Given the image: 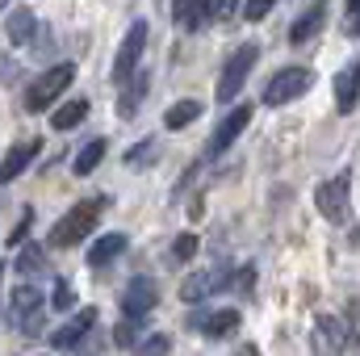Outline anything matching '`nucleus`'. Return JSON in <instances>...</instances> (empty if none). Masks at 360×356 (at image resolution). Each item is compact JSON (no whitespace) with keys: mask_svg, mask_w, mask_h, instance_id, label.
<instances>
[{"mask_svg":"<svg viewBox=\"0 0 360 356\" xmlns=\"http://www.w3.org/2000/svg\"><path fill=\"white\" fill-rule=\"evenodd\" d=\"M34 34H38V21H34L30 8H13V13L4 17V38H8L13 46H25Z\"/></svg>","mask_w":360,"mask_h":356,"instance_id":"a211bd4d","label":"nucleus"},{"mask_svg":"<svg viewBox=\"0 0 360 356\" xmlns=\"http://www.w3.org/2000/svg\"><path fill=\"white\" fill-rule=\"evenodd\" d=\"M310 84H314L310 68H281V72L269 80V89H264V105H269V109H281V105H289V101L306 96Z\"/></svg>","mask_w":360,"mask_h":356,"instance_id":"423d86ee","label":"nucleus"},{"mask_svg":"<svg viewBox=\"0 0 360 356\" xmlns=\"http://www.w3.org/2000/svg\"><path fill=\"white\" fill-rule=\"evenodd\" d=\"M122 252H126V235H117V231H113V235H101V239L89 248V265L105 268V265H113Z\"/></svg>","mask_w":360,"mask_h":356,"instance_id":"6ab92c4d","label":"nucleus"},{"mask_svg":"<svg viewBox=\"0 0 360 356\" xmlns=\"http://www.w3.org/2000/svg\"><path fill=\"white\" fill-rule=\"evenodd\" d=\"M105 151H109V143H105V139H92L89 147L72 160V172H76V177H89V172H96V168H101V160H105Z\"/></svg>","mask_w":360,"mask_h":356,"instance_id":"4be33fe9","label":"nucleus"},{"mask_svg":"<svg viewBox=\"0 0 360 356\" xmlns=\"http://www.w3.org/2000/svg\"><path fill=\"white\" fill-rule=\"evenodd\" d=\"M193 331L205 336V340H231L239 331V310H214V314H201L193 319Z\"/></svg>","mask_w":360,"mask_h":356,"instance_id":"4468645a","label":"nucleus"},{"mask_svg":"<svg viewBox=\"0 0 360 356\" xmlns=\"http://www.w3.org/2000/svg\"><path fill=\"white\" fill-rule=\"evenodd\" d=\"M139 348H143V352H168V348H172V340H168V336H151V340H143Z\"/></svg>","mask_w":360,"mask_h":356,"instance_id":"473e14b6","label":"nucleus"},{"mask_svg":"<svg viewBox=\"0 0 360 356\" xmlns=\"http://www.w3.org/2000/svg\"><path fill=\"white\" fill-rule=\"evenodd\" d=\"M272 4H276V0H243V17H248V21H264Z\"/></svg>","mask_w":360,"mask_h":356,"instance_id":"7c9ffc66","label":"nucleus"},{"mask_svg":"<svg viewBox=\"0 0 360 356\" xmlns=\"http://www.w3.org/2000/svg\"><path fill=\"white\" fill-rule=\"evenodd\" d=\"M160 160V143L155 139H143V143H134L130 151H126V168H147V164H155Z\"/></svg>","mask_w":360,"mask_h":356,"instance_id":"b1692460","label":"nucleus"},{"mask_svg":"<svg viewBox=\"0 0 360 356\" xmlns=\"http://www.w3.org/2000/svg\"><path fill=\"white\" fill-rule=\"evenodd\" d=\"M72 80H76V68H72V63H55V68H46V72L30 84V92H25V109L42 113L46 105H55V101L63 96V89H72Z\"/></svg>","mask_w":360,"mask_h":356,"instance_id":"20e7f679","label":"nucleus"},{"mask_svg":"<svg viewBox=\"0 0 360 356\" xmlns=\"http://www.w3.org/2000/svg\"><path fill=\"white\" fill-rule=\"evenodd\" d=\"M30 227H34V210L25 205V210H21V222H17V227L8 231V248H17V243H25V235H30Z\"/></svg>","mask_w":360,"mask_h":356,"instance_id":"bb28decb","label":"nucleus"},{"mask_svg":"<svg viewBox=\"0 0 360 356\" xmlns=\"http://www.w3.org/2000/svg\"><path fill=\"white\" fill-rule=\"evenodd\" d=\"M113 344H117V348H134V344H139V336H134V319H126V323L113 327Z\"/></svg>","mask_w":360,"mask_h":356,"instance_id":"c756f323","label":"nucleus"},{"mask_svg":"<svg viewBox=\"0 0 360 356\" xmlns=\"http://www.w3.org/2000/svg\"><path fill=\"white\" fill-rule=\"evenodd\" d=\"M356 105H360V63H348L335 76V109L340 113H352Z\"/></svg>","mask_w":360,"mask_h":356,"instance_id":"dca6fc26","label":"nucleus"},{"mask_svg":"<svg viewBox=\"0 0 360 356\" xmlns=\"http://www.w3.org/2000/svg\"><path fill=\"white\" fill-rule=\"evenodd\" d=\"M155 302H160V289H155L151 276H134V281L122 289V314H126V319H147V314L155 310Z\"/></svg>","mask_w":360,"mask_h":356,"instance_id":"1a4fd4ad","label":"nucleus"},{"mask_svg":"<svg viewBox=\"0 0 360 356\" xmlns=\"http://www.w3.org/2000/svg\"><path fill=\"white\" fill-rule=\"evenodd\" d=\"M314 205H319V214H323L327 222L344 227V222H348V210H352V172H340V177L323 180V184L314 189Z\"/></svg>","mask_w":360,"mask_h":356,"instance_id":"f03ea898","label":"nucleus"},{"mask_svg":"<svg viewBox=\"0 0 360 356\" xmlns=\"http://www.w3.org/2000/svg\"><path fill=\"white\" fill-rule=\"evenodd\" d=\"M122 89H126V92H122V101H117V113H122V117H130V113L139 109V101L147 96V89H151V76H147V72H134Z\"/></svg>","mask_w":360,"mask_h":356,"instance_id":"aec40b11","label":"nucleus"},{"mask_svg":"<svg viewBox=\"0 0 360 356\" xmlns=\"http://www.w3.org/2000/svg\"><path fill=\"white\" fill-rule=\"evenodd\" d=\"M0 276H4V268H0Z\"/></svg>","mask_w":360,"mask_h":356,"instance_id":"f704fd0d","label":"nucleus"},{"mask_svg":"<svg viewBox=\"0 0 360 356\" xmlns=\"http://www.w3.org/2000/svg\"><path fill=\"white\" fill-rule=\"evenodd\" d=\"M201 117V101H176L168 113H164V126L168 130H184L188 122H197Z\"/></svg>","mask_w":360,"mask_h":356,"instance_id":"5701e85b","label":"nucleus"},{"mask_svg":"<svg viewBox=\"0 0 360 356\" xmlns=\"http://www.w3.org/2000/svg\"><path fill=\"white\" fill-rule=\"evenodd\" d=\"M210 17H214V0H172V21H176V30H184V34L205 30Z\"/></svg>","mask_w":360,"mask_h":356,"instance_id":"ddd939ff","label":"nucleus"},{"mask_svg":"<svg viewBox=\"0 0 360 356\" xmlns=\"http://www.w3.org/2000/svg\"><path fill=\"white\" fill-rule=\"evenodd\" d=\"M84 117H89V101H84V96H76V101H68V105H59V109H55L51 126H55V130H72V126H80Z\"/></svg>","mask_w":360,"mask_h":356,"instance_id":"412c9836","label":"nucleus"},{"mask_svg":"<svg viewBox=\"0 0 360 356\" xmlns=\"http://www.w3.org/2000/svg\"><path fill=\"white\" fill-rule=\"evenodd\" d=\"M109 205V197H92V201H80V205H72L55 227H51V248H76L80 239H89L92 231H96V222H101V210Z\"/></svg>","mask_w":360,"mask_h":356,"instance_id":"f257e3e1","label":"nucleus"},{"mask_svg":"<svg viewBox=\"0 0 360 356\" xmlns=\"http://www.w3.org/2000/svg\"><path fill=\"white\" fill-rule=\"evenodd\" d=\"M252 285H256V268H252V265L239 268V272H235V289H239V293H248Z\"/></svg>","mask_w":360,"mask_h":356,"instance_id":"2f4dec72","label":"nucleus"},{"mask_svg":"<svg viewBox=\"0 0 360 356\" xmlns=\"http://www.w3.org/2000/svg\"><path fill=\"white\" fill-rule=\"evenodd\" d=\"M92 323H96V306H84V310H80V314H72L59 331H51V348H59V352L76 348V344L92 331Z\"/></svg>","mask_w":360,"mask_h":356,"instance_id":"f8f14e48","label":"nucleus"},{"mask_svg":"<svg viewBox=\"0 0 360 356\" xmlns=\"http://www.w3.org/2000/svg\"><path fill=\"white\" fill-rule=\"evenodd\" d=\"M248 122H252V105H235L222 122H218V130L210 134V143H205V151H210V160L214 155H222V151H231V143L248 130Z\"/></svg>","mask_w":360,"mask_h":356,"instance_id":"6e6552de","label":"nucleus"},{"mask_svg":"<svg viewBox=\"0 0 360 356\" xmlns=\"http://www.w3.org/2000/svg\"><path fill=\"white\" fill-rule=\"evenodd\" d=\"M42 151V143L38 139H25V143H17V147H8V155L0 160V184H8V180H17L30 164H34V155Z\"/></svg>","mask_w":360,"mask_h":356,"instance_id":"2eb2a0df","label":"nucleus"},{"mask_svg":"<svg viewBox=\"0 0 360 356\" xmlns=\"http://www.w3.org/2000/svg\"><path fill=\"white\" fill-rule=\"evenodd\" d=\"M193 256H197V235H193V231H184V235L172 239V265H188Z\"/></svg>","mask_w":360,"mask_h":356,"instance_id":"a878e982","label":"nucleus"},{"mask_svg":"<svg viewBox=\"0 0 360 356\" xmlns=\"http://www.w3.org/2000/svg\"><path fill=\"white\" fill-rule=\"evenodd\" d=\"M8 319L34 340V336H42V319H46V298H42V289H34V285H21V289H13V306H8Z\"/></svg>","mask_w":360,"mask_h":356,"instance_id":"39448f33","label":"nucleus"},{"mask_svg":"<svg viewBox=\"0 0 360 356\" xmlns=\"http://www.w3.org/2000/svg\"><path fill=\"white\" fill-rule=\"evenodd\" d=\"M226 281H231V272H226V268H201V272L184 276V285H180V298H184V302H205L210 293L226 289Z\"/></svg>","mask_w":360,"mask_h":356,"instance_id":"9b49d317","label":"nucleus"},{"mask_svg":"<svg viewBox=\"0 0 360 356\" xmlns=\"http://www.w3.org/2000/svg\"><path fill=\"white\" fill-rule=\"evenodd\" d=\"M17 248H21V243H17ZM13 265L21 268V272H38V268H46V256H42V248H38V243H25V248L17 252V260H13Z\"/></svg>","mask_w":360,"mask_h":356,"instance_id":"393cba45","label":"nucleus"},{"mask_svg":"<svg viewBox=\"0 0 360 356\" xmlns=\"http://www.w3.org/2000/svg\"><path fill=\"white\" fill-rule=\"evenodd\" d=\"M348 327L335 319V314H319L314 319V331H310V344H314V352H327V356H335V352H344L348 348Z\"/></svg>","mask_w":360,"mask_h":356,"instance_id":"9d476101","label":"nucleus"},{"mask_svg":"<svg viewBox=\"0 0 360 356\" xmlns=\"http://www.w3.org/2000/svg\"><path fill=\"white\" fill-rule=\"evenodd\" d=\"M344 34L348 38H360V0H348L344 4Z\"/></svg>","mask_w":360,"mask_h":356,"instance_id":"cd10ccee","label":"nucleus"},{"mask_svg":"<svg viewBox=\"0 0 360 356\" xmlns=\"http://www.w3.org/2000/svg\"><path fill=\"white\" fill-rule=\"evenodd\" d=\"M51 306H55V310H72V306H76V293H72L68 281H55V298H51Z\"/></svg>","mask_w":360,"mask_h":356,"instance_id":"c85d7f7f","label":"nucleus"},{"mask_svg":"<svg viewBox=\"0 0 360 356\" xmlns=\"http://www.w3.org/2000/svg\"><path fill=\"white\" fill-rule=\"evenodd\" d=\"M323 21H327V0H314V4H310V8H306L297 21H293V30H289V42H297V46H302V42H310V38L323 30Z\"/></svg>","mask_w":360,"mask_h":356,"instance_id":"f3484780","label":"nucleus"},{"mask_svg":"<svg viewBox=\"0 0 360 356\" xmlns=\"http://www.w3.org/2000/svg\"><path fill=\"white\" fill-rule=\"evenodd\" d=\"M256 59H260V46H256V42L239 46V51L226 59L222 80H218V101H235V96H239V89L248 84V76H252V68H256Z\"/></svg>","mask_w":360,"mask_h":356,"instance_id":"0eeeda50","label":"nucleus"},{"mask_svg":"<svg viewBox=\"0 0 360 356\" xmlns=\"http://www.w3.org/2000/svg\"><path fill=\"white\" fill-rule=\"evenodd\" d=\"M4 8H8V0H0V13H4Z\"/></svg>","mask_w":360,"mask_h":356,"instance_id":"72a5a7b5","label":"nucleus"},{"mask_svg":"<svg viewBox=\"0 0 360 356\" xmlns=\"http://www.w3.org/2000/svg\"><path fill=\"white\" fill-rule=\"evenodd\" d=\"M147 38H151V30H147V21H130V30H126V38H122V46H117V55H113V84L122 89L134 72H139V63H143V51H147Z\"/></svg>","mask_w":360,"mask_h":356,"instance_id":"7ed1b4c3","label":"nucleus"}]
</instances>
